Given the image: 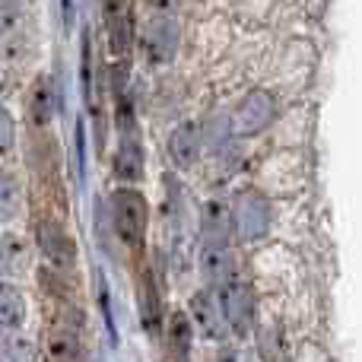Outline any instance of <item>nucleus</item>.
<instances>
[{
	"label": "nucleus",
	"instance_id": "nucleus-22",
	"mask_svg": "<svg viewBox=\"0 0 362 362\" xmlns=\"http://www.w3.org/2000/svg\"><path fill=\"white\" fill-rule=\"evenodd\" d=\"M13 144H16V124H13V115L0 105V159L10 156Z\"/></svg>",
	"mask_w": 362,
	"mask_h": 362
},
{
	"label": "nucleus",
	"instance_id": "nucleus-8",
	"mask_svg": "<svg viewBox=\"0 0 362 362\" xmlns=\"http://www.w3.org/2000/svg\"><path fill=\"white\" fill-rule=\"evenodd\" d=\"M232 223L238 226L242 238H261L270 226V213H267V204L264 197L257 194H242L235 200V213H232Z\"/></svg>",
	"mask_w": 362,
	"mask_h": 362
},
{
	"label": "nucleus",
	"instance_id": "nucleus-4",
	"mask_svg": "<svg viewBox=\"0 0 362 362\" xmlns=\"http://www.w3.org/2000/svg\"><path fill=\"white\" fill-rule=\"evenodd\" d=\"M270 118H274V99L264 89H255V93H248L242 99V105L235 108L229 124L232 134H238V137H255L270 124Z\"/></svg>",
	"mask_w": 362,
	"mask_h": 362
},
{
	"label": "nucleus",
	"instance_id": "nucleus-20",
	"mask_svg": "<svg viewBox=\"0 0 362 362\" xmlns=\"http://www.w3.org/2000/svg\"><path fill=\"white\" fill-rule=\"evenodd\" d=\"M140 315H144V325L150 327V331H156L159 327V302H156V289H153L150 280H146L144 299H140Z\"/></svg>",
	"mask_w": 362,
	"mask_h": 362
},
{
	"label": "nucleus",
	"instance_id": "nucleus-2",
	"mask_svg": "<svg viewBox=\"0 0 362 362\" xmlns=\"http://www.w3.org/2000/svg\"><path fill=\"white\" fill-rule=\"evenodd\" d=\"M219 299V308H223L226 327H229L235 337H245L255 327V299H251V289L245 283V276L238 270H232L219 286H213Z\"/></svg>",
	"mask_w": 362,
	"mask_h": 362
},
{
	"label": "nucleus",
	"instance_id": "nucleus-6",
	"mask_svg": "<svg viewBox=\"0 0 362 362\" xmlns=\"http://www.w3.org/2000/svg\"><path fill=\"white\" fill-rule=\"evenodd\" d=\"M105 10V29H108V45L118 57H124L134 45V10H131V0H105L102 4Z\"/></svg>",
	"mask_w": 362,
	"mask_h": 362
},
{
	"label": "nucleus",
	"instance_id": "nucleus-7",
	"mask_svg": "<svg viewBox=\"0 0 362 362\" xmlns=\"http://www.w3.org/2000/svg\"><path fill=\"white\" fill-rule=\"evenodd\" d=\"M35 238H38V248H42V255L48 257L54 267H61V270L74 267L76 245H74V238L64 232V226L51 223V219H42V223L35 226Z\"/></svg>",
	"mask_w": 362,
	"mask_h": 362
},
{
	"label": "nucleus",
	"instance_id": "nucleus-10",
	"mask_svg": "<svg viewBox=\"0 0 362 362\" xmlns=\"http://www.w3.org/2000/svg\"><path fill=\"white\" fill-rule=\"evenodd\" d=\"M200 270H204L210 289L219 286V283H223L232 270H238L235 267V257H232V251H229V245H226V242H204V248H200Z\"/></svg>",
	"mask_w": 362,
	"mask_h": 362
},
{
	"label": "nucleus",
	"instance_id": "nucleus-23",
	"mask_svg": "<svg viewBox=\"0 0 362 362\" xmlns=\"http://www.w3.org/2000/svg\"><path fill=\"white\" fill-rule=\"evenodd\" d=\"M213 362H248V356H245V350H238L235 344H223L216 350V356H213Z\"/></svg>",
	"mask_w": 362,
	"mask_h": 362
},
{
	"label": "nucleus",
	"instance_id": "nucleus-21",
	"mask_svg": "<svg viewBox=\"0 0 362 362\" xmlns=\"http://www.w3.org/2000/svg\"><path fill=\"white\" fill-rule=\"evenodd\" d=\"M19 16H23V6H19V0H0V38L10 35V32L16 29Z\"/></svg>",
	"mask_w": 362,
	"mask_h": 362
},
{
	"label": "nucleus",
	"instance_id": "nucleus-16",
	"mask_svg": "<svg viewBox=\"0 0 362 362\" xmlns=\"http://www.w3.org/2000/svg\"><path fill=\"white\" fill-rule=\"evenodd\" d=\"M23 210V187H19L16 175L0 169V223H10Z\"/></svg>",
	"mask_w": 362,
	"mask_h": 362
},
{
	"label": "nucleus",
	"instance_id": "nucleus-24",
	"mask_svg": "<svg viewBox=\"0 0 362 362\" xmlns=\"http://www.w3.org/2000/svg\"><path fill=\"white\" fill-rule=\"evenodd\" d=\"M99 299H102V312H105V325L108 331L115 334V325H112V305H108V289H105V280L99 276Z\"/></svg>",
	"mask_w": 362,
	"mask_h": 362
},
{
	"label": "nucleus",
	"instance_id": "nucleus-25",
	"mask_svg": "<svg viewBox=\"0 0 362 362\" xmlns=\"http://www.w3.org/2000/svg\"><path fill=\"white\" fill-rule=\"evenodd\" d=\"M175 4H178V0H146V6H150V10H156L159 16H169V10H175Z\"/></svg>",
	"mask_w": 362,
	"mask_h": 362
},
{
	"label": "nucleus",
	"instance_id": "nucleus-12",
	"mask_svg": "<svg viewBox=\"0 0 362 362\" xmlns=\"http://www.w3.org/2000/svg\"><path fill=\"white\" fill-rule=\"evenodd\" d=\"M54 83H51V76H38L35 86H32L29 93V118L35 127H45L51 118H54Z\"/></svg>",
	"mask_w": 362,
	"mask_h": 362
},
{
	"label": "nucleus",
	"instance_id": "nucleus-9",
	"mask_svg": "<svg viewBox=\"0 0 362 362\" xmlns=\"http://www.w3.org/2000/svg\"><path fill=\"white\" fill-rule=\"evenodd\" d=\"M200 146H204V131H200L194 121H185L169 137V156L178 169H191L200 159Z\"/></svg>",
	"mask_w": 362,
	"mask_h": 362
},
{
	"label": "nucleus",
	"instance_id": "nucleus-15",
	"mask_svg": "<svg viewBox=\"0 0 362 362\" xmlns=\"http://www.w3.org/2000/svg\"><path fill=\"white\" fill-rule=\"evenodd\" d=\"M25 321V299L13 283H0V327H19Z\"/></svg>",
	"mask_w": 362,
	"mask_h": 362
},
{
	"label": "nucleus",
	"instance_id": "nucleus-5",
	"mask_svg": "<svg viewBox=\"0 0 362 362\" xmlns=\"http://www.w3.org/2000/svg\"><path fill=\"white\" fill-rule=\"evenodd\" d=\"M181 32L172 16H153L144 25V51L153 64H169L178 54Z\"/></svg>",
	"mask_w": 362,
	"mask_h": 362
},
{
	"label": "nucleus",
	"instance_id": "nucleus-11",
	"mask_svg": "<svg viewBox=\"0 0 362 362\" xmlns=\"http://www.w3.org/2000/svg\"><path fill=\"white\" fill-rule=\"evenodd\" d=\"M115 175L121 181H127V185L144 178V146H140L137 137H131V134L121 140L118 153H115Z\"/></svg>",
	"mask_w": 362,
	"mask_h": 362
},
{
	"label": "nucleus",
	"instance_id": "nucleus-19",
	"mask_svg": "<svg viewBox=\"0 0 362 362\" xmlns=\"http://www.w3.org/2000/svg\"><path fill=\"white\" fill-rule=\"evenodd\" d=\"M191 340H194L191 321H187V315L175 312L172 315V325H169V344H172V350L178 353V359H185L187 353H191Z\"/></svg>",
	"mask_w": 362,
	"mask_h": 362
},
{
	"label": "nucleus",
	"instance_id": "nucleus-3",
	"mask_svg": "<svg viewBox=\"0 0 362 362\" xmlns=\"http://www.w3.org/2000/svg\"><path fill=\"white\" fill-rule=\"evenodd\" d=\"M187 321H191L194 331L206 340H223L226 331H229L213 289H197V293L187 299Z\"/></svg>",
	"mask_w": 362,
	"mask_h": 362
},
{
	"label": "nucleus",
	"instance_id": "nucleus-13",
	"mask_svg": "<svg viewBox=\"0 0 362 362\" xmlns=\"http://www.w3.org/2000/svg\"><path fill=\"white\" fill-rule=\"evenodd\" d=\"M38 350L19 327H0V362H35Z\"/></svg>",
	"mask_w": 362,
	"mask_h": 362
},
{
	"label": "nucleus",
	"instance_id": "nucleus-1",
	"mask_svg": "<svg viewBox=\"0 0 362 362\" xmlns=\"http://www.w3.org/2000/svg\"><path fill=\"white\" fill-rule=\"evenodd\" d=\"M112 226L127 248H140L150 226V204L137 187H118L112 194Z\"/></svg>",
	"mask_w": 362,
	"mask_h": 362
},
{
	"label": "nucleus",
	"instance_id": "nucleus-17",
	"mask_svg": "<svg viewBox=\"0 0 362 362\" xmlns=\"http://www.w3.org/2000/svg\"><path fill=\"white\" fill-rule=\"evenodd\" d=\"M29 264V245L19 235H4L0 238V270L6 274H19Z\"/></svg>",
	"mask_w": 362,
	"mask_h": 362
},
{
	"label": "nucleus",
	"instance_id": "nucleus-14",
	"mask_svg": "<svg viewBox=\"0 0 362 362\" xmlns=\"http://www.w3.org/2000/svg\"><path fill=\"white\" fill-rule=\"evenodd\" d=\"M229 226H232L229 206L219 204V200H210L204 206V242H226Z\"/></svg>",
	"mask_w": 362,
	"mask_h": 362
},
{
	"label": "nucleus",
	"instance_id": "nucleus-18",
	"mask_svg": "<svg viewBox=\"0 0 362 362\" xmlns=\"http://www.w3.org/2000/svg\"><path fill=\"white\" fill-rule=\"evenodd\" d=\"M48 359L51 362H80V340L67 331H54L48 340Z\"/></svg>",
	"mask_w": 362,
	"mask_h": 362
}]
</instances>
